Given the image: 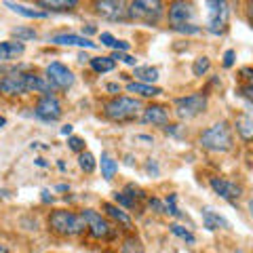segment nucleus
Instances as JSON below:
<instances>
[{
  "label": "nucleus",
  "mask_w": 253,
  "mask_h": 253,
  "mask_svg": "<svg viewBox=\"0 0 253 253\" xmlns=\"http://www.w3.org/2000/svg\"><path fill=\"white\" fill-rule=\"evenodd\" d=\"M106 89H108L110 93H121V86H118L116 83H110V84L106 86Z\"/></svg>",
  "instance_id": "37998d69"
},
{
  "label": "nucleus",
  "mask_w": 253,
  "mask_h": 253,
  "mask_svg": "<svg viewBox=\"0 0 253 253\" xmlns=\"http://www.w3.org/2000/svg\"><path fill=\"white\" fill-rule=\"evenodd\" d=\"M26 93H42V95H49L51 93V84H49V81H46V76L26 74Z\"/></svg>",
  "instance_id": "dca6fc26"
},
{
  "label": "nucleus",
  "mask_w": 253,
  "mask_h": 253,
  "mask_svg": "<svg viewBox=\"0 0 253 253\" xmlns=\"http://www.w3.org/2000/svg\"><path fill=\"white\" fill-rule=\"evenodd\" d=\"M236 131L247 141H253V114H241L236 118Z\"/></svg>",
  "instance_id": "6ab92c4d"
},
{
  "label": "nucleus",
  "mask_w": 253,
  "mask_h": 253,
  "mask_svg": "<svg viewBox=\"0 0 253 253\" xmlns=\"http://www.w3.org/2000/svg\"><path fill=\"white\" fill-rule=\"evenodd\" d=\"M239 95H241V97H243L245 101H247V106H249L251 114H253V86H251V84L241 86V89H239Z\"/></svg>",
  "instance_id": "2f4dec72"
},
{
  "label": "nucleus",
  "mask_w": 253,
  "mask_h": 253,
  "mask_svg": "<svg viewBox=\"0 0 253 253\" xmlns=\"http://www.w3.org/2000/svg\"><path fill=\"white\" fill-rule=\"evenodd\" d=\"M36 165H38V167H46V161H44V158H36Z\"/></svg>",
  "instance_id": "de8ad7c7"
},
{
  "label": "nucleus",
  "mask_w": 253,
  "mask_h": 253,
  "mask_svg": "<svg viewBox=\"0 0 253 253\" xmlns=\"http://www.w3.org/2000/svg\"><path fill=\"white\" fill-rule=\"evenodd\" d=\"M139 110H141L139 99L114 97L104 106V116L110 118V121H114V123H126V121H133V118L139 114Z\"/></svg>",
  "instance_id": "7ed1b4c3"
},
{
  "label": "nucleus",
  "mask_w": 253,
  "mask_h": 253,
  "mask_svg": "<svg viewBox=\"0 0 253 253\" xmlns=\"http://www.w3.org/2000/svg\"><path fill=\"white\" fill-rule=\"evenodd\" d=\"M42 201H44V203H49V201H53V196L49 194V190H42Z\"/></svg>",
  "instance_id": "a18cd8bd"
},
{
  "label": "nucleus",
  "mask_w": 253,
  "mask_h": 253,
  "mask_svg": "<svg viewBox=\"0 0 253 253\" xmlns=\"http://www.w3.org/2000/svg\"><path fill=\"white\" fill-rule=\"evenodd\" d=\"M129 42H126V41H114V44H112V49L118 53V51H129Z\"/></svg>",
  "instance_id": "ea45409f"
},
{
  "label": "nucleus",
  "mask_w": 253,
  "mask_h": 253,
  "mask_svg": "<svg viewBox=\"0 0 253 253\" xmlns=\"http://www.w3.org/2000/svg\"><path fill=\"white\" fill-rule=\"evenodd\" d=\"M126 91L129 93H137L141 97H156V95H161L163 91L156 89L152 84H144V83H129L126 84Z\"/></svg>",
  "instance_id": "412c9836"
},
{
  "label": "nucleus",
  "mask_w": 253,
  "mask_h": 253,
  "mask_svg": "<svg viewBox=\"0 0 253 253\" xmlns=\"http://www.w3.org/2000/svg\"><path fill=\"white\" fill-rule=\"evenodd\" d=\"M241 74L247 78V84L253 86V68H243V70H241Z\"/></svg>",
  "instance_id": "79ce46f5"
},
{
  "label": "nucleus",
  "mask_w": 253,
  "mask_h": 253,
  "mask_svg": "<svg viewBox=\"0 0 253 253\" xmlns=\"http://www.w3.org/2000/svg\"><path fill=\"white\" fill-rule=\"evenodd\" d=\"M95 32H97V30H95V26H84L83 28V34H95Z\"/></svg>",
  "instance_id": "c03bdc74"
},
{
  "label": "nucleus",
  "mask_w": 253,
  "mask_h": 253,
  "mask_svg": "<svg viewBox=\"0 0 253 253\" xmlns=\"http://www.w3.org/2000/svg\"><path fill=\"white\" fill-rule=\"evenodd\" d=\"M112 59H121V61H125V63H129V66H135V57H133V55L114 53V55H112Z\"/></svg>",
  "instance_id": "e433bc0d"
},
{
  "label": "nucleus",
  "mask_w": 253,
  "mask_h": 253,
  "mask_svg": "<svg viewBox=\"0 0 253 253\" xmlns=\"http://www.w3.org/2000/svg\"><path fill=\"white\" fill-rule=\"evenodd\" d=\"M6 6H9L11 11H15L17 15H23V17H30V19H44L46 13L44 11H36V9H28V6L23 4H15V2H4Z\"/></svg>",
  "instance_id": "5701e85b"
},
{
  "label": "nucleus",
  "mask_w": 253,
  "mask_h": 253,
  "mask_svg": "<svg viewBox=\"0 0 253 253\" xmlns=\"http://www.w3.org/2000/svg\"><path fill=\"white\" fill-rule=\"evenodd\" d=\"M34 112H36V116L41 118V121H44V123L59 121V118H61V104H59V99L55 97L53 93L42 95V97L38 99Z\"/></svg>",
  "instance_id": "6e6552de"
},
{
  "label": "nucleus",
  "mask_w": 253,
  "mask_h": 253,
  "mask_svg": "<svg viewBox=\"0 0 253 253\" xmlns=\"http://www.w3.org/2000/svg\"><path fill=\"white\" fill-rule=\"evenodd\" d=\"M78 165H81V169L84 171V173H93L95 171V156L91 154V152H81L78 154Z\"/></svg>",
  "instance_id": "bb28decb"
},
{
  "label": "nucleus",
  "mask_w": 253,
  "mask_h": 253,
  "mask_svg": "<svg viewBox=\"0 0 253 253\" xmlns=\"http://www.w3.org/2000/svg\"><path fill=\"white\" fill-rule=\"evenodd\" d=\"M81 215H83V219L86 221V230H89L91 236H95V239H104V241H108V239H112V236H114V228L110 226V221L101 217L97 211L84 209Z\"/></svg>",
  "instance_id": "423d86ee"
},
{
  "label": "nucleus",
  "mask_w": 253,
  "mask_h": 253,
  "mask_svg": "<svg viewBox=\"0 0 253 253\" xmlns=\"http://www.w3.org/2000/svg\"><path fill=\"white\" fill-rule=\"evenodd\" d=\"M95 11H97V15H101L104 19H110V21H123V19L129 17L125 2H116V0L95 2Z\"/></svg>",
  "instance_id": "9b49d317"
},
{
  "label": "nucleus",
  "mask_w": 253,
  "mask_h": 253,
  "mask_svg": "<svg viewBox=\"0 0 253 253\" xmlns=\"http://www.w3.org/2000/svg\"><path fill=\"white\" fill-rule=\"evenodd\" d=\"M49 228L59 236H76L86 230V221L83 219V215L59 209L49 215Z\"/></svg>",
  "instance_id": "f03ea898"
},
{
  "label": "nucleus",
  "mask_w": 253,
  "mask_h": 253,
  "mask_svg": "<svg viewBox=\"0 0 253 253\" xmlns=\"http://www.w3.org/2000/svg\"><path fill=\"white\" fill-rule=\"evenodd\" d=\"M175 32H184V34H199L201 28L199 26H194V23H184V26H175L173 28Z\"/></svg>",
  "instance_id": "c9c22d12"
},
{
  "label": "nucleus",
  "mask_w": 253,
  "mask_h": 253,
  "mask_svg": "<svg viewBox=\"0 0 253 253\" xmlns=\"http://www.w3.org/2000/svg\"><path fill=\"white\" fill-rule=\"evenodd\" d=\"M0 253H9V249H6L4 245H0Z\"/></svg>",
  "instance_id": "09e8293b"
},
{
  "label": "nucleus",
  "mask_w": 253,
  "mask_h": 253,
  "mask_svg": "<svg viewBox=\"0 0 253 253\" xmlns=\"http://www.w3.org/2000/svg\"><path fill=\"white\" fill-rule=\"evenodd\" d=\"M46 81L55 89H70L74 84V74L68 66H63L59 61H53L46 66Z\"/></svg>",
  "instance_id": "0eeeda50"
},
{
  "label": "nucleus",
  "mask_w": 253,
  "mask_h": 253,
  "mask_svg": "<svg viewBox=\"0 0 253 253\" xmlns=\"http://www.w3.org/2000/svg\"><path fill=\"white\" fill-rule=\"evenodd\" d=\"M251 23H253V4H251Z\"/></svg>",
  "instance_id": "603ef678"
},
{
  "label": "nucleus",
  "mask_w": 253,
  "mask_h": 253,
  "mask_svg": "<svg viewBox=\"0 0 253 253\" xmlns=\"http://www.w3.org/2000/svg\"><path fill=\"white\" fill-rule=\"evenodd\" d=\"M232 63H234V51L228 49L224 53V68H232Z\"/></svg>",
  "instance_id": "58836bf2"
},
{
  "label": "nucleus",
  "mask_w": 253,
  "mask_h": 253,
  "mask_svg": "<svg viewBox=\"0 0 253 253\" xmlns=\"http://www.w3.org/2000/svg\"><path fill=\"white\" fill-rule=\"evenodd\" d=\"M68 146H70V150H74V152H84V139L83 137H70L68 139Z\"/></svg>",
  "instance_id": "72a5a7b5"
},
{
  "label": "nucleus",
  "mask_w": 253,
  "mask_h": 253,
  "mask_svg": "<svg viewBox=\"0 0 253 253\" xmlns=\"http://www.w3.org/2000/svg\"><path fill=\"white\" fill-rule=\"evenodd\" d=\"M192 15H194L192 4H188V2H171L169 4V23H171V28L190 23Z\"/></svg>",
  "instance_id": "ddd939ff"
},
{
  "label": "nucleus",
  "mask_w": 253,
  "mask_h": 253,
  "mask_svg": "<svg viewBox=\"0 0 253 253\" xmlns=\"http://www.w3.org/2000/svg\"><path fill=\"white\" fill-rule=\"evenodd\" d=\"M4 123H6V121H4V118H2V116H0V126H2Z\"/></svg>",
  "instance_id": "3c124183"
},
{
  "label": "nucleus",
  "mask_w": 253,
  "mask_h": 253,
  "mask_svg": "<svg viewBox=\"0 0 253 253\" xmlns=\"http://www.w3.org/2000/svg\"><path fill=\"white\" fill-rule=\"evenodd\" d=\"M0 93L4 95H23L26 93V74L21 72H9L2 76V83H0Z\"/></svg>",
  "instance_id": "f8f14e48"
},
{
  "label": "nucleus",
  "mask_w": 253,
  "mask_h": 253,
  "mask_svg": "<svg viewBox=\"0 0 253 253\" xmlns=\"http://www.w3.org/2000/svg\"><path fill=\"white\" fill-rule=\"evenodd\" d=\"M175 199L177 196L175 194H171L167 201H165V213H169V215H179V211L175 207Z\"/></svg>",
  "instance_id": "f704fd0d"
},
{
  "label": "nucleus",
  "mask_w": 253,
  "mask_h": 253,
  "mask_svg": "<svg viewBox=\"0 0 253 253\" xmlns=\"http://www.w3.org/2000/svg\"><path fill=\"white\" fill-rule=\"evenodd\" d=\"M150 209H156L158 213H165V205L158 199H150Z\"/></svg>",
  "instance_id": "a19ab883"
},
{
  "label": "nucleus",
  "mask_w": 253,
  "mask_h": 253,
  "mask_svg": "<svg viewBox=\"0 0 253 253\" xmlns=\"http://www.w3.org/2000/svg\"><path fill=\"white\" fill-rule=\"evenodd\" d=\"M121 253H144V247H141V241L139 239H126L121 247Z\"/></svg>",
  "instance_id": "c85d7f7f"
},
{
  "label": "nucleus",
  "mask_w": 253,
  "mask_h": 253,
  "mask_svg": "<svg viewBox=\"0 0 253 253\" xmlns=\"http://www.w3.org/2000/svg\"><path fill=\"white\" fill-rule=\"evenodd\" d=\"M70 133H72V125H66L61 129V135H70Z\"/></svg>",
  "instance_id": "49530a36"
},
{
  "label": "nucleus",
  "mask_w": 253,
  "mask_h": 253,
  "mask_svg": "<svg viewBox=\"0 0 253 253\" xmlns=\"http://www.w3.org/2000/svg\"><path fill=\"white\" fill-rule=\"evenodd\" d=\"M141 121H144L146 125H158V126H163V125H167L169 123V112H167V108L165 106H148L144 110V114H141Z\"/></svg>",
  "instance_id": "4468645a"
},
{
  "label": "nucleus",
  "mask_w": 253,
  "mask_h": 253,
  "mask_svg": "<svg viewBox=\"0 0 253 253\" xmlns=\"http://www.w3.org/2000/svg\"><path fill=\"white\" fill-rule=\"evenodd\" d=\"M26 46L23 42H17V41H4L0 42V61H13L17 59L19 55H23Z\"/></svg>",
  "instance_id": "f3484780"
},
{
  "label": "nucleus",
  "mask_w": 253,
  "mask_h": 253,
  "mask_svg": "<svg viewBox=\"0 0 253 253\" xmlns=\"http://www.w3.org/2000/svg\"><path fill=\"white\" fill-rule=\"evenodd\" d=\"M2 76H4V74H2V72H0V83H2Z\"/></svg>",
  "instance_id": "864d4df0"
},
{
  "label": "nucleus",
  "mask_w": 253,
  "mask_h": 253,
  "mask_svg": "<svg viewBox=\"0 0 253 253\" xmlns=\"http://www.w3.org/2000/svg\"><path fill=\"white\" fill-rule=\"evenodd\" d=\"M13 36L17 38V42L32 41V38H36V30H32V28H23V26H17V28L13 30Z\"/></svg>",
  "instance_id": "c756f323"
},
{
  "label": "nucleus",
  "mask_w": 253,
  "mask_h": 253,
  "mask_svg": "<svg viewBox=\"0 0 253 253\" xmlns=\"http://www.w3.org/2000/svg\"><path fill=\"white\" fill-rule=\"evenodd\" d=\"M209 21H207V28L213 34H224L226 26H228V4L226 2H209Z\"/></svg>",
  "instance_id": "1a4fd4ad"
},
{
  "label": "nucleus",
  "mask_w": 253,
  "mask_h": 253,
  "mask_svg": "<svg viewBox=\"0 0 253 253\" xmlns=\"http://www.w3.org/2000/svg\"><path fill=\"white\" fill-rule=\"evenodd\" d=\"M135 76L144 84H152L158 81V70L152 66H139V68H135Z\"/></svg>",
  "instance_id": "393cba45"
},
{
  "label": "nucleus",
  "mask_w": 253,
  "mask_h": 253,
  "mask_svg": "<svg viewBox=\"0 0 253 253\" xmlns=\"http://www.w3.org/2000/svg\"><path fill=\"white\" fill-rule=\"evenodd\" d=\"M76 4H78L76 0H38V6L53 9V11H70V9H74Z\"/></svg>",
  "instance_id": "4be33fe9"
},
{
  "label": "nucleus",
  "mask_w": 253,
  "mask_h": 253,
  "mask_svg": "<svg viewBox=\"0 0 253 253\" xmlns=\"http://www.w3.org/2000/svg\"><path fill=\"white\" fill-rule=\"evenodd\" d=\"M249 213H251V217H253V201H249Z\"/></svg>",
  "instance_id": "8fccbe9b"
},
{
  "label": "nucleus",
  "mask_w": 253,
  "mask_h": 253,
  "mask_svg": "<svg viewBox=\"0 0 253 253\" xmlns=\"http://www.w3.org/2000/svg\"><path fill=\"white\" fill-rule=\"evenodd\" d=\"M99 41H101V44H106V46H112V44H114V41H116V38H114L112 34H110V32H101Z\"/></svg>",
  "instance_id": "4c0bfd02"
},
{
  "label": "nucleus",
  "mask_w": 253,
  "mask_h": 253,
  "mask_svg": "<svg viewBox=\"0 0 253 253\" xmlns=\"http://www.w3.org/2000/svg\"><path fill=\"white\" fill-rule=\"evenodd\" d=\"M114 201H116L118 205H123V207H126V209H133V207H135V201H131L125 192H116V194H114Z\"/></svg>",
  "instance_id": "473e14b6"
},
{
  "label": "nucleus",
  "mask_w": 253,
  "mask_h": 253,
  "mask_svg": "<svg viewBox=\"0 0 253 253\" xmlns=\"http://www.w3.org/2000/svg\"><path fill=\"white\" fill-rule=\"evenodd\" d=\"M201 146L209 152H228L232 148V129L228 123H215L201 133Z\"/></svg>",
  "instance_id": "f257e3e1"
},
{
  "label": "nucleus",
  "mask_w": 253,
  "mask_h": 253,
  "mask_svg": "<svg viewBox=\"0 0 253 253\" xmlns=\"http://www.w3.org/2000/svg\"><path fill=\"white\" fill-rule=\"evenodd\" d=\"M209 68H211V61H209V57H196L194 59V63H192V74L194 76H203V74H207L209 72Z\"/></svg>",
  "instance_id": "cd10ccee"
},
{
  "label": "nucleus",
  "mask_w": 253,
  "mask_h": 253,
  "mask_svg": "<svg viewBox=\"0 0 253 253\" xmlns=\"http://www.w3.org/2000/svg\"><path fill=\"white\" fill-rule=\"evenodd\" d=\"M89 66L93 68V72H97V74L112 72V70H114V59L112 57H91Z\"/></svg>",
  "instance_id": "b1692460"
},
{
  "label": "nucleus",
  "mask_w": 253,
  "mask_h": 253,
  "mask_svg": "<svg viewBox=\"0 0 253 253\" xmlns=\"http://www.w3.org/2000/svg\"><path fill=\"white\" fill-rule=\"evenodd\" d=\"M101 209L106 211V215L108 217H112V219H116L118 224H123V226H126V228H131V217L126 215V213L118 207V205H112V203H104L101 205Z\"/></svg>",
  "instance_id": "aec40b11"
},
{
  "label": "nucleus",
  "mask_w": 253,
  "mask_h": 253,
  "mask_svg": "<svg viewBox=\"0 0 253 253\" xmlns=\"http://www.w3.org/2000/svg\"><path fill=\"white\" fill-rule=\"evenodd\" d=\"M126 15H129L131 19L154 26V23H158V19L163 17V2H158V0H135V2L129 4Z\"/></svg>",
  "instance_id": "20e7f679"
},
{
  "label": "nucleus",
  "mask_w": 253,
  "mask_h": 253,
  "mask_svg": "<svg viewBox=\"0 0 253 253\" xmlns=\"http://www.w3.org/2000/svg\"><path fill=\"white\" fill-rule=\"evenodd\" d=\"M116 171H118V163L114 161L110 154H101V175H104L106 179H112L116 175Z\"/></svg>",
  "instance_id": "a878e982"
},
{
  "label": "nucleus",
  "mask_w": 253,
  "mask_h": 253,
  "mask_svg": "<svg viewBox=\"0 0 253 253\" xmlns=\"http://www.w3.org/2000/svg\"><path fill=\"white\" fill-rule=\"evenodd\" d=\"M207 108V95L203 93H192V95H186V97H177L175 99V114L179 118H194L205 112Z\"/></svg>",
  "instance_id": "39448f33"
},
{
  "label": "nucleus",
  "mask_w": 253,
  "mask_h": 253,
  "mask_svg": "<svg viewBox=\"0 0 253 253\" xmlns=\"http://www.w3.org/2000/svg\"><path fill=\"white\" fill-rule=\"evenodd\" d=\"M171 232L177 236V239H181V241H186V243H194L196 239H194V234L188 230V228H184V226H179V224H173L171 226Z\"/></svg>",
  "instance_id": "7c9ffc66"
},
{
  "label": "nucleus",
  "mask_w": 253,
  "mask_h": 253,
  "mask_svg": "<svg viewBox=\"0 0 253 253\" xmlns=\"http://www.w3.org/2000/svg\"><path fill=\"white\" fill-rule=\"evenodd\" d=\"M203 224H205V228H209V230H217V228H230L228 219H224L219 213H215L213 209H203Z\"/></svg>",
  "instance_id": "a211bd4d"
},
{
  "label": "nucleus",
  "mask_w": 253,
  "mask_h": 253,
  "mask_svg": "<svg viewBox=\"0 0 253 253\" xmlns=\"http://www.w3.org/2000/svg\"><path fill=\"white\" fill-rule=\"evenodd\" d=\"M209 186L211 190L215 192L217 196H221L224 201H236V199H241V194H243V188L241 186H236L234 181H228L224 177H211L209 179Z\"/></svg>",
  "instance_id": "9d476101"
},
{
  "label": "nucleus",
  "mask_w": 253,
  "mask_h": 253,
  "mask_svg": "<svg viewBox=\"0 0 253 253\" xmlns=\"http://www.w3.org/2000/svg\"><path fill=\"white\" fill-rule=\"evenodd\" d=\"M51 42L63 44V46H83V49H95V46H97L86 36H78V34H57L51 38Z\"/></svg>",
  "instance_id": "2eb2a0df"
}]
</instances>
